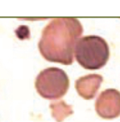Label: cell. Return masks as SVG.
<instances>
[{
	"instance_id": "1",
	"label": "cell",
	"mask_w": 120,
	"mask_h": 122,
	"mask_svg": "<svg viewBox=\"0 0 120 122\" xmlns=\"http://www.w3.org/2000/svg\"><path fill=\"white\" fill-rule=\"evenodd\" d=\"M82 33L83 27L77 18L53 19L42 31L39 52L49 61L70 65L74 61L75 45Z\"/></svg>"
},
{
	"instance_id": "2",
	"label": "cell",
	"mask_w": 120,
	"mask_h": 122,
	"mask_svg": "<svg viewBox=\"0 0 120 122\" xmlns=\"http://www.w3.org/2000/svg\"><path fill=\"white\" fill-rule=\"evenodd\" d=\"M74 55L77 62L84 69H101L110 58L109 45L103 37L88 35L79 38L75 45Z\"/></svg>"
},
{
	"instance_id": "3",
	"label": "cell",
	"mask_w": 120,
	"mask_h": 122,
	"mask_svg": "<svg viewBox=\"0 0 120 122\" xmlns=\"http://www.w3.org/2000/svg\"><path fill=\"white\" fill-rule=\"evenodd\" d=\"M69 80L67 73L59 68L50 67L42 71L36 78L37 92L47 100H58L68 90Z\"/></svg>"
},
{
	"instance_id": "4",
	"label": "cell",
	"mask_w": 120,
	"mask_h": 122,
	"mask_svg": "<svg viewBox=\"0 0 120 122\" xmlns=\"http://www.w3.org/2000/svg\"><path fill=\"white\" fill-rule=\"evenodd\" d=\"M96 111L99 117L112 119L120 116V92L110 88L101 92L96 101Z\"/></svg>"
},
{
	"instance_id": "5",
	"label": "cell",
	"mask_w": 120,
	"mask_h": 122,
	"mask_svg": "<svg viewBox=\"0 0 120 122\" xmlns=\"http://www.w3.org/2000/svg\"><path fill=\"white\" fill-rule=\"evenodd\" d=\"M103 77L98 74H89L76 81L75 88L78 94L85 100L93 99L103 82Z\"/></svg>"
},
{
	"instance_id": "6",
	"label": "cell",
	"mask_w": 120,
	"mask_h": 122,
	"mask_svg": "<svg viewBox=\"0 0 120 122\" xmlns=\"http://www.w3.org/2000/svg\"><path fill=\"white\" fill-rule=\"evenodd\" d=\"M52 117L57 122H62L66 117L73 114L72 107L67 105L63 100L53 102L50 105Z\"/></svg>"
}]
</instances>
